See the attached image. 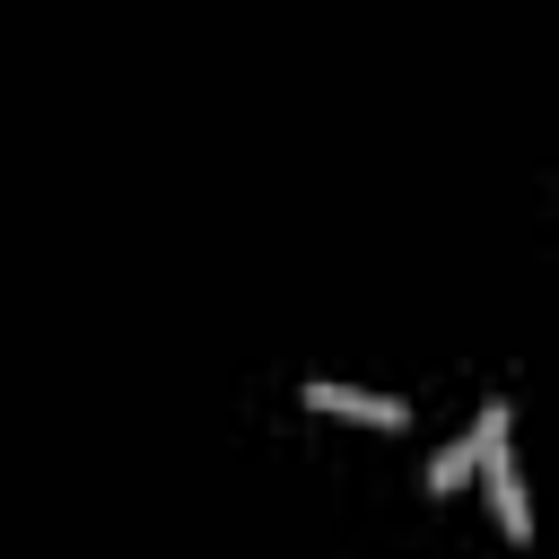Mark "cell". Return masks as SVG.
I'll return each mask as SVG.
<instances>
[{
  "mask_svg": "<svg viewBox=\"0 0 559 559\" xmlns=\"http://www.w3.org/2000/svg\"><path fill=\"white\" fill-rule=\"evenodd\" d=\"M507 428H515L507 402H480V411H472V472H480V489H489V507H498V533H507V542H533V507H524Z\"/></svg>",
  "mask_w": 559,
  "mask_h": 559,
  "instance_id": "obj_1",
  "label": "cell"
},
{
  "mask_svg": "<svg viewBox=\"0 0 559 559\" xmlns=\"http://www.w3.org/2000/svg\"><path fill=\"white\" fill-rule=\"evenodd\" d=\"M306 411L358 419V428H411V411H402L393 393H358V384H306Z\"/></svg>",
  "mask_w": 559,
  "mask_h": 559,
  "instance_id": "obj_2",
  "label": "cell"
},
{
  "mask_svg": "<svg viewBox=\"0 0 559 559\" xmlns=\"http://www.w3.org/2000/svg\"><path fill=\"white\" fill-rule=\"evenodd\" d=\"M463 480H472V437H454V445L428 463V498H454Z\"/></svg>",
  "mask_w": 559,
  "mask_h": 559,
  "instance_id": "obj_3",
  "label": "cell"
}]
</instances>
